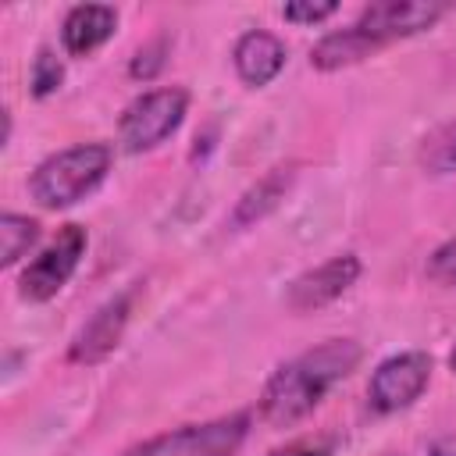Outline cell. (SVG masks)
<instances>
[{
    "instance_id": "9c48e42d",
    "label": "cell",
    "mask_w": 456,
    "mask_h": 456,
    "mask_svg": "<svg viewBox=\"0 0 456 456\" xmlns=\"http://www.w3.org/2000/svg\"><path fill=\"white\" fill-rule=\"evenodd\" d=\"M128 317H132V292L110 296V299L78 328V335H75L71 346H68V360H71V363H82V367L103 363V360L118 349V342H121V335H125V328H128Z\"/></svg>"
},
{
    "instance_id": "ffe728a7",
    "label": "cell",
    "mask_w": 456,
    "mask_h": 456,
    "mask_svg": "<svg viewBox=\"0 0 456 456\" xmlns=\"http://www.w3.org/2000/svg\"><path fill=\"white\" fill-rule=\"evenodd\" d=\"M331 452H335L331 435H303V438H292V442L271 449L267 456H331Z\"/></svg>"
},
{
    "instance_id": "9a60e30c",
    "label": "cell",
    "mask_w": 456,
    "mask_h": 456,
    "mask_svg": "<svg viewBox=\"0 0 456 456\" xmlns=\"http://www.w3.org/2000/svg\"><path fill=\"white\" fill-rule=\"evenodd\" d=\"M420 167L431 171V175H445V171H456V121L435 128L424 142H420V153H417Z\"/></svg>"
},
{
    "instance_id": "44dd1931",
    "label": "cell",
    "mask_w": 456,
    "mask_h": 456,
    "mask_svg": "<svg viewBox=\"0 0 456 456\" xmlns=\"http://www.w3.org/2000/svg\"><path fill=\"white\" fill-rule=\"evenodd\" d=\"M449 367L456 370V346H452V353H449Z\"/></svg>"
},
{
    "instance_id": "8992f818",
    "label": "cell",
    "mask_w": 456,
    "mask_h": 456,
    "mask_svg": "<svg viewBox=\"0 0 456 456\" xmlns=\"http://www.w3.org/2000/svg\"><path fill=\"white\" fill-rule=\"evenodd\" d=\"M431 367L435 363L424 349H406V353L381 360L370 374V385H367L370 410L374 413H399V410L413 406L431 381Z\"/></svg>"
},
{
    "instance_id": "6da1fadb",
    "label": "cell",
    "mask_w": 456,
    "mask_h": 456,
    "mask_svg": "<svg viewBox=\"0 0 456 456\" xmlns=\"http://www.w3.org/2000/svg\"><path fill=\"white\" fill-rule=\"evenodd\" d=\"M360 360L363 349L356 338H328L285 360L260 392V420L278 431L306 420L324 403V395L356 370Z\"/></svg>"
},
{
    "instance_id": "3957f363",
    "label": "cell",
    "mask_w": 456,
    "mask_h": 456,
    "mask_svg": "<svg viewBox=\"0 0 456 456\" xmlns=\"http://www.w3.org/2000/svg\"><path fill=\"white\" fill-rule=\"evenodd\" d=\"M249 435V413H224L203 424H182L128 445L121 456H235Z\"/></svg>"
},
{
    "instance_id": "d6986e66",
    "label": "cell",
    "mask_w": 456,
    "mask_h": 456,
    "mask_svg": "<svg viewBox=\"0 0 456 456\" xmlns=\"http://www.w3.org/2000/svg\"><path fill=\"white\" fill-rule=\"evenodd\" d=\"M428 278H435L438 285H456V235L431 249V256H428Z\"/></svg>"
},
{
    "instance_id": "30bf717a",
    "label": "cell",
    "mask_w": 456,
    "mask_h": 456,
    "mask_svg": "<svg viewBox=\"0 0 456 456\" xmlns=\"http://www.w3.org/2000/svg\"><path fill=\"white\" fill-rule=\"evenodd\" d=\"M285 57H289L285 43H281L274 32H264V28L242 32V36L235 39V46H232L235 75H239L246 86H253V89L274 82V78L281 75V68H285Z\"/></svg>"
},
{
    "instance_id": "ac0fdd59",
    "label": "cell",
    "mask_w": 456,
    "mask_h": 456,
    "mask_svg": "<svg viewBox=\"0 0 456 456\" xmlns=\"http://www.w3.org/2000/svg\"><path fill=\"white\" fill-rule=\"evenodd\" d=\"M331 14H338V4H335V0H324V4L296 0V4H285V7H281V18L292 21V25H321V21H328Z\"/></svg>"
},
{
    "instance_id": "5bb4252c",
    "label": "cell",
    "mask_w": 456,
    "mask_h": 456,
    "mask_svg": "<svg viewBox=\"0 0 456 456\" xmlns=\"http://www.w3.org/2000/svg\"><path fill=\"white\" fill-rule=\"evenodd\" d=\"M39 242V221L28 214H4L0 221V267H14Z\"/></svg>"
},
{
    "instance_id": "5b68a950",
    "label": "cell",
    "mask_w": 456,
    "mask_h": 456,
    "mask_svg": "<svg viewBox=\"0 0 456 456\" xmlns=\"http://www.w3.org/2000/svg\"><path fill=\"white\" fill-rule=\"evenodd\" d=\"M86 246H89V235L82 224H61L57 235L36 253V260L21 271L18 278V296L25 303H46L53 299L68 278L78 271V260L86 256Z\"/></svg>"
},
{
    "instance_id": "ba28073f",
    "label": "cell",
    "mask_w": 456,
    "mask_h": 456,
    "mask_svg": "<svg viewBox=\"0 0 456 456\" xmlns=\"http://www.w3.org/2000/svg\"><path fill=\"white\" fill-rule=\"evenodd\" d=\"M363 264L356 253H338V256H328L324 264L303 271L299 278H292L289 292H285V306L292 314H310V310H321L335 299H342L356 278H360Z\"/></svg>"
},
{
    "instance_id": "7a4b0ae2",
    "label": "cell",
    "mask_w": 456,
    "mask_h": 456,
    "mask_svg": "<svg viewBox=\"0 0 456 456\" xmlns=\"http://www.w3.org/2000/svg\"><path fill=\"white\" fill-rule=\"evenodd\" d=\"M110 164H114L110 142H78L57 150L36 164L28 178V192L43 210H68L100 189Z\"/></svg>"
},
{
    "instance_id": "8fae6325",
    "label": "cell",
    "mask_w": 456,
    "mask_h": 456,
    "mask_svg": "<svg viewBox=\"0 0 456 456\" xmlns=\"http://www.w3.org/2000/svg\"><path fill=\"white\" fill-rule=\"evenodd\" d=\"M118 32V11L110 4H75L61 21V46L68 57H89Z\"/></svg>"
},
{
    "instance_id": "e0dca14e",
    "label": "cell",
    "mask_w": 456,
    "mask_h": 456,
    "mask_svg": "<svg viewBox=\"0 0 456 456\" xmlns=\"http://www.w3.org/2000/svg\"><path fill=\"white\" fill-rule=\"evenodd\" d=\"M61 82H64V64L57 61V53L50 50V46H39V53H36V61H32V96L36 100H46L50 93H57L61 89Z\"/></svg>"
},
{
    "instance_id": "7c38bea8",
    "label": "cell",
    "mask_w": 456,
    "mask_h": 456,
    "mask_svg": "<svg viewBox=\"0 0 456 456\" xmlns=\"http://www.w3.org/2000/svg\"><path fill=\"white\" fill-rule=\"evenodd\" d=\"M378 50L381 46L363 28L346 25V28H335V32L321 36L310 46V68H317V71H342V68H353V64L367 61Z\"/></svg>"
},
{
    "instance_id": "52a82bcc",
    "label": "cell",
    "mask_w": 456,
    "mask_h": 456,
    "mask_svg": "<svg viewBox=\"0 0 456 456\" xmlns=\"http://www.w3.org/2000/svg\"><path fill=\"white\" fill-rule=\"evenodd\" d=\"M445 14H449V4H438V0H378V4H367L353 25L363 28L385 50L395 39H410L435 28Z\"/></svg>"
},
{
    "instance_id": "277c9868",
    "label": "cell",
    "mask_w": 456,
    "mask_h": 456,
    "mask_svg": "<svg viewBox=\"0 0 456 456\" xmlns=\"http://www.w3.org/2000/svg\"><path fill=\"white\" fill-rule=\"evenodd\" d=\"M189 114V93L182 86H164L135 96L118 118V142L125 153H150L171 139Z\"/></svg>"
},
{
    "instance_id": "2e32d148",
    "label": "cell",
    "mask_w": 456,
    "mask_h": 456,
    "mask_svg": "<svg viewBox=\"0 0 456 456\" xmlns=\"http://www.w3.org/2000/svg\"><path fill=\"white\" fill-rule=\"evenodd\" d=\"M167 53H171V43H167V36H157V39L142 43V46L135 50V57L128 61V75H132L135 82H153V78L164 71V64H167Z\"/></svg>"
},
{
    "instance_id": "4fadbf2b",
    "label": "cell",
    "mask_w": 456,
    "mask_h": 456,
    "mask_svg": "<svg viewBox=\"0 0 456 456\" xmlns=\"http://www.w3.org/2000/svg\"><path fill=\"white\" fill-rule=\"evenodd\" d=\"M292 178H296V167H292V164H278V167H271L267 175H260V178L239 196V203H235V210H232V224H235V228H246V224L264 221V217L285 200Z\"/></svg>"
}]
</instances>
